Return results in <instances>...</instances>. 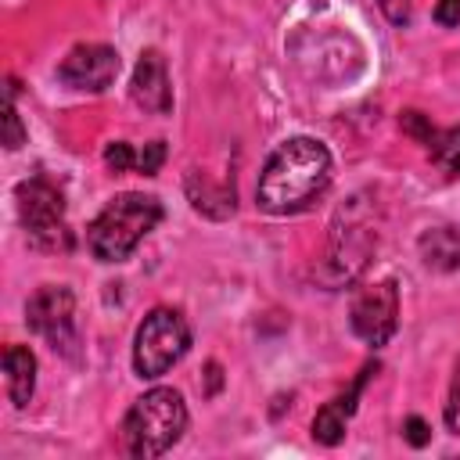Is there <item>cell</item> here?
Masks as SVG:
<instances>
[{
    "label": "cell",
    "instance_id": "1",
    "mask_svg": "<svg viewBox=\"0 0 460 460\" xmlns=\"http://www.w3.org/2000/svg\"><path fill=\"white\" fill-rule=\"evenodd\" d=\"M331 183V155L313 137H291L284 140L262 165L255 198L273 216L302 212L309 201H316Z\"/></svg>",
    "mask_w": 460,
    "mask_h": 460
},
{
    "label": "cell",
    "instance_id": "2",
    "mask_svg": "<svg viewBox=\"0 0 460 460\" xmlns=\"http://www.w3.org/2000/svg\"><path fill=\"white\" fill-rule=\"evenodd\" d=\"M162 219V205L151 194L126 190L111 198L86 226V248L101 262H122Z\"/></svg>",
    "mask_w": 460,
    "mask_h": 460
},
{
    "label": "cell",
    "instance_id": "3",
    "mask_svg": "<svg viewBox=\"0 0 460 460\" xmlns=\"http://www.w3.org/2000/svg\"><path fill=\"white\" fill-rule=\"evenodd\" d=\"M183 431H187V406H183V395L176 388L144 392L122 420L126 449L133 456H144V460L169 453Z\"/></svg>",
    "mask_w": 460,
    "mask_h": 460
},
{
    "label": "cell",
    "instance_id": "4",
    "mask_svg": "<svg viewBox=\"0 0 460 460\" xmlns=\"http://www.w3.org/2000/svg\"><path fill=\"white\" fill-rule=\"evenodd\" d=\"M190 349V327L180 309L158 305L151 309L133 341V367L140 377H162L169 367H176Z\"/></svg>",
    "mask_w": 460,
    "mask_h": 460
},
{
    "label": "cell",
    "instance_id": "5",
    "mask_svg": "<svg viewBox=\"0 0 460 460\" xmlns=\"http://www.w3.org/2000/svg\"><path fill=\"white\" fill-rule=\"evenodd\" d=\"M18 216L36 248H68L72 234L65 226V198L47 176H32L18 183Z\"/></svg>",
    "mask_w": 460,
    "mask_h": 460
},
{
    "label": "cell",
    "instance_id": "6",
    "mask_svg": "<svg viewBox=\"0 0 460 460\" xmlns=\"http://www.w3.org/2000/svg\"><path fill=\"white\" fill-rule=\"evenodd\" d=\"M25 316H29V327L50 341V349L65 352V356H75V298L65 284H47L40 288L29 305H25Z\"/></svg>",
    "mask_w": 460,
    "mask_h": 460
},
{
    "label": "cell",
    "instance_id": "7",
    "mask_svg": "<svg viewBox=\"0 0 460 460\" xmlns=\"http://www.w3.org/2000/svg\"><path fill=\"white\" fill-rule=\"evenodd\" d=\"M349 320H352V331H356L367 345H374V349L385 345V341L395 334V323H399V288H395V280L367 284V288L352 298Z\"/></svg>",
    "mask_w": 460,
    "mask_h": 460
},
{
    "label": "cell",
    "instance_id": "8",
    "mask_svg": "<svg viewBox=\"0 0 460 460\" xmlns=\"http://www.w3.org/2000/svg\"><path fill=\"white\" fill-rule=\"evenodd\" d=\"M115 75H119V54L108 43H79L58 65L61 83H68L75 90H90V93L108 90L115 83Z\"/></svg>",
    "mask_w": 460,
    "mask_h": 460
},
{
    "label": "cell",
    "instance_id": "9",
    "mask_svg": "<svg viewBox=\"0 0 460 460\" xmlns=\"http://www.w3.org/2000/svg\"><path fill=\"white\" fill-rule=\"evenodd\" d=\"M133 101L151 111V115H165L172 108V86H169V72L158 50H144L137 68H133V83H129Z\"/></svg>",
    "mask_w": 460,
    "mask_h": 460
},
{
    "label": "cell",
    "instance_id": "10",
    "mask_svg": "<svg viewBox=\"0 0 460 460\" xmlns=\"http://www.w3.org/2000/svg\"><path fill=\"white\" fill-rule=\"evenodd\" d=\"M367 377H370V367L359 370V377L349 385L345 395H334V399L313 417V438H316L320 446H338V442L345 438V424H349V417H352V410H356V399H359Z\"/></svg>",
    "mask_w": 460,
    "mask_h": 460
},
{
    "label": "cell",
    "instance_id": "11",
    "mask_svg": "<svg viewBox=\"0 0 460 460\" xmlns=\"http://www.w3.org/2000/svg\"><path fill=\"white\" fill-rule=\"evenodd\" d=\"M4 374H7V395L18 410L29 406L32 388H36V356L25 345H7L4 349Z\"/></svg>",
    "mask_w": 460,
    "mask_h": 460
},
{
    "label": "cell",
    "instance_id": "12",
    "mask_svg": "<svg viewBox=\"0 0 460 460\" xmlns=\"http://www.w3.org/2000/svg\"><path fill=\"white\" fill-rule=\"evenodd\" d=\"M420 255L431 270H456L460 266V234L453 226H431L420 234Z\"/></svg>",
    "mask_w": 460,
    "mask_h": 460
},
{
    "label": "cell",
    "instance_id": "13",
    "mask_svg": "<svg viewBox=\"0 0 460 460\" xmlns=\"http://www.w3.org/2000/svg\"><path fill=\"white\" fill-rule=\"evenodd\" d=\"M428 155L446 176H460V126L435 129V137L428 140Z\"/></svg>",
    "mask_w": 460,
    "mask_h": 460
},
{
    "label": "cell",
    "instance_id": "14",
    "mask_svg": "<svg viewBox=\"0 0 460 460\" xmlns=\"http://www.w3.org/2000/svg\"><path fill=\"white\" fill-rule=\"evenodd\" d=\"M104 162H108L111 172H133L137 169V147L126 144V140H111L104 147Z\"/></svg>",
    "mask_w": 460,
    "mask_h": 460
},
{
    "label": "cell",
    "instance_id": "15",
    "mask_svg": "<svg viewBox=\"0 0 460 460\" xmlns=\"http://www.w3.org/2000/svg\"><path fill=\"white\" fill-rule=\"evenodd\" d=\"M165 162V144L162 140H151L144 147H137V169L133 172H144V176H155Z\"/></svg>",
    "mask_w": 460,
    "mask_h": 460
},
{
    "label": "cell",
    "instance_id": "16",
    "mask_svg": "<svg viewBox=\"0 0 460 460\" xmlns=\"http://www.w3.org/2000/svg\"><path fill=\"white\" fill-rule=\"evenodd\" d=\"M399 126L413 137V140H420L424 147H428V140L435 137V126H428V119L420 115V111H402V119H399Z\"/></svg>",
    "mask_w": 460,
    "mask_h": 460
},
{
    "label": "cell",
    "instance_id": "17",
    "mask_svg": "<svg viewBox=\"0 0 460 460\" xmlns=\"http://www.w3.org/2000/svg\"><path fill=\"white\" fill-rule=\"evenodd\" d=\"M22 140H25V133H22V119L14 108V83H11V90H7V147L14 151V147H22Z\"/></svg>",
    "mask_w": 460,
    "mask_h": 460
},
{
    "label": "cell",
    "instance_id": "18",
    "mask_svg": "<svg viewBox=\"0 0 460 460\" xmlns=\"http://www.w3.org/2000/svg\"><path fill=\"white\" fill-rule=\"evenodd\" d=\"M446 424H449V431L460 435V363H456V377H453V388L446 399Z\"/></svg>",
    "mask_w": 460,
    "mask_h": 460
},
{
    "label": "cell",
    "instance_id": "19",
    "mask_svg": "<svg viewBox=\"0 0 460 460\" xmlns=\"http://www.w3.org/2000/svg\"><path fill=\"white\" fill-rule=\"evenodd\" d=\"M402 435H406L410 446H424V442L431 438V431H428V424H424L420 417H406V420H402Z\"/></svg>",
    "mask_w": 460,
    "mask_h": 460
},
{
    "label": "cell",
    "instance_id": "20",
    "mask_svg": "<svg viewBox=\"0 0 460 460\" xmlns=\"http://www.w3.org/2000/svg\"><path fill=\"white\" fill-rule=\"evenodd\" d=\"M435 22L446 25V29L460 25V0H438L435 4Z\"/></svg>",
    "mask_w": 460,
    "mask_h": 460
}]
</instances>
